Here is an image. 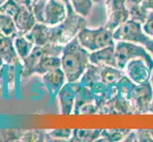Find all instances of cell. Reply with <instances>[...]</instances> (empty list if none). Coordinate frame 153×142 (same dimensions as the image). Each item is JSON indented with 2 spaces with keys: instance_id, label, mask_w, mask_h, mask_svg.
Masks as SVG:
<instances>
[{
  "instance_id": "cell-26",
  "label": "cell",
  "mask_w": 153,
  "mask_h": 142,
  "mask_svg": "<svg viewBox=\"0 0 153 142\" xmlns=\"http://www.w3.org/2000/svg\"><path fill=\"white\" fill-rule=\"evenodd\" d=\"M22 142H49L51 138L49 133L45 130L33 129L26 130L22 136Z\"/></svg>"
},
{
  "instance_id": "cell-1",
  "label": "cell",
  "mask_w": 153,
  "mask_h": 142,
  "mask_svg": "<svg viewBox=\"0 0 153 142\" xmlns=\"http://www.w3.org/2000/svg\"><path fill=\"white\" fill-rule=\"evenodd\" d=\"M89 53L91 52L80 44L77 37L64 46L61 55V67L68 82H79L91 63Z\"/></svg>"
},
{
  "instance_id": "cell-14",
  "label": "cell",
  "mask_w": 153,
  "mask_h": 142,
  "mask_svg": "<svg viewBox=\"0 0 153 142\" xmlns=\"http://www.w3.org/2000/svg\"><path fill=\"white\" fill-rule=\"evenodd\" d=\"M89 62L97 65H111L117 67L115 57V44L91 52Z\"/></svg>"
},
{
  "instance_id": "cell-10",
  "label": "cell",
  "mask_w": 153,
  "mask_h": 142,
  "mask_svg": "<svg viewBox=\"0 0 153 142\" xmlns=\"http://www.w3.org/2000/svg\"><path fill=\"white\" fill-rule=\"evenodd\" d=\"M67 5L62 0H47L44 24L48 26H57L67 17Z\"/></svg>"
},
{
  "instance_id": "cell-28",
  "label": "cell",
  "mask_w": 153,
  "mask_h": 142,
  "mask_svg": "<svg viewBox=\"0 0 153 142\" xmlns=\"http://www.w3.org/2000/svg\"><path fill=\"white\" fill-rule=\"evenodd\" d=\"M25 131L24 129H0V142H19Z\"/></svg>"
},
{
  "instance_id": "cell-18",
  "label": "cell",
  "mask_w": 153,
  "mask_h": 142,
  "mask_svg": "<svg viewBox=\"0 0 153 142\" xmlns=\"http://www.w3.org/2000/svg\"><path fill=\"white\" fill-rule=\"evenodd\" d=\"M89 88H91L93 102L96 104V106L98 108V114H101L103 108L105 107V103H107L108 85L100 81V82H95Z\"/></svg>"
},
{
  "instance_id": "cell-38",
  "label": "cell",
  "mask_w": 153,
  "mask_h": 142,
  "mask_svg": "<svg viewBox=\"0 0 153 142\" xmlns=\"http://www.w3.org/2000/svg\"><path fill=\"white\" fill-rule=\"evenodd\" d=\"M126 1L139 3L141 5H143L149 10H153V0H126Z\"/></svg>"
},
{
  "instance_id": "cell-30",
  "label": "cell",
  "mask_w": 153,
  "mask_h": 142,
  "mask_svg": "<svg viewBox=\"0 0 153 142\" xmlns=\"http://www.w3.org/2000/svg\"><path fill=\"white\" fill-rule=\"evenodd\" d=\"M51 141H70L72 130L71 129H54L48 132Z\"/></svg>"
},
{
  "instance_id": "cell-19",
  "label": "cell",
  "mask_w": 153,
  "mask_h": 142,
  "mask_svg": "<svg viewBox=\"0 0 153 142\" xmlns=\"http://www.w3.org/2000/svg\"><path fill=\"white\" fill-rule=\"evenodd\" d=\"M101 82L108 85L117 83L125 76L124 70L111 65H100Z\"/></svg>"
},
{
  "instance_id": "cell-47",
  "label": "cell",
  "mask_w": 153,
  "mask_h": 142,
  "mask_svg": "<svg viewBox=\"0 0 153 142\" xmlns=\"http://www.w3.org/2000/svg\"><path fill=\"white\" fill-rule=\"evenodd\" d=\"M150 133H151V135H152V138H153V129H150Z\"/></svg>"
},
{
  "instance_id": "cell-40",
  "label": "cell",
  "mask_w": 153,
  "mask_h": 142,
  "mask_svg": "<svg viewBox=\"0 0 153 142\" xmlns=\"http://www.w3.org/2000/svg\"><path fill=\"white\" fill-rule=\"evenodd\" d=\"M145 47L146 49V50L153 56V39L152 38H150L149 41H147V43L146 44Z\"/></svg>"
},
{
  "instance_id": "cell-4",
  "label": "cell",
  "mask_w": 153,
  "mask_h": 142,
  "mask_svg": "<svg viewBox=\"0 0 153 142\" xmlns=\"http://www.w3.org/2000/svg\"><path fill=\"white\" fill-rule=\"evenodd\" d=\"M113 38L115 41H126L131 43L146 46L150 37L145 33L143 24L134 20L128 19L113 30Z\"/></svg>"
},
{
  "instance_id": "cell-32",
  "label": "cell",
  "mask_w": 153,
  "mask_h": 142,
  "mask_svg": "<svg viewBox=\"0 0 153 142\" xmlns=\"http://www.w3.org/2000/svg\"><path fill=\"white\" fill-rule=\"evenodd\" d=\"M20 7L16 4V2H15L14 0H7V1L2 5L1 9H0V13L13 17L14 15L17 13Z\"/></svg>"
},
{
  "instance_id": "cell-8",
  "label": "cell",
  "mask_w": 153,
  "mask_h": 142,
  "mask_svg": "<svg viewBox=\"0 0 153 142\" xmlns=\"http://www.w3.org/2000/svg\"><path fill=\"white\" fill-rule=\"evenodd\" d=\"M79 87V82H67L58 93L57 97L59 99L60 112L62 115L70 116L72 114Z\"/></svg>"
},
{
  "instance_id": "cell-12",
  "label": "cell",
  "mask_w": 153,
  "mask_h": 142,
  "mask_svg": "<svg viewBox=\"0 0 153 142\" xmlns=\"http://www.w3.org/2000/svg\"><path fill=\"white\" fill-rule=\"evenodd\" d=\"M46 54L43 46H35L33 51L30 52V54L21 62L20 77L22 79H28L34 75L36 67H37L41 59Z\"/></svg>"
},
{
  "instance_id": "cell-21",
  "label": "cell",
  "mask_w": 153,
  "mask_h": 142,
  "mask_svg": "<svg viewBox=\"0 0 153 142\" xmlns=\"http://www.w3.org/2000/svg\"><path fill=\"white\" fill-rule=\"evenodd\" d=\"M59 67H61V57L60 56L45 55L41 59L37 67H36L35 74L42 76V75H44L45 73L50 72Z\"/></svg>"
},
{
  "instance_id": "cell-45",
  "label": "cell",
  "mask_w": 153,
  "mask_h": 142,
  "mask_svg": "<svg viewBox=\"0 0 153 142\" xmlns=\"http://www.w3.org/2000/svg\"><path fill=\"white\" fill-rule=\"evenodd\" d=\"M6 1H7V0H0V7H2V5Z\"/></svg>"
},
{
  "instance_id": "cell-29",
  "label": "cell",
  "mask_w": 153,
  "mask_h": 142,
  "mask_svg": "<svg viewBox=\"0 0 153 142\" xmlns=\"http://www.w3.org/2000/svg\"><path fill=\"white\" fill-rule=\"evenodd\" d=\"M73 10L82 16L87 17L91 13L93 0H70Z\"/></svg>"
},
{
  "instance_id": "cell-11",
  "label": "cell",
  "mask_w": 153,
  "mask_h": 142,
  "mask_svg": "<svg viewBox=\"0 0 153 142\" xmlns=\"http://www.w3.org/2000/svg\"><path fill=\"white\" fill-rule=\"evenodd\" d=\"M42 82L47 91L49 92L51 99H53L57 97L61 88L68 81L65 72L63 71L62 67H59L42 75Z\"/></svg>"
},
{
  "instance_id": "cell-23",
  "label": "cell",
  "mask_w": 153,
  "mask_h": 142,
  "mask_svg": "<svg viewBox=\"0 0 153 142\" xmlns=\"http://www.w3.org/2000/svg\"><path fill=\"white\" fill-rule=\"evenodd\" d=\"M126 6H128L129 12V19L134 20L141 24H144L147 18L149 10L145 8L143 5L135 2L126 1Z\"/></svg>"
},
{
  "instance_id": "cell-36",
  "label": "cell",
  "mask_w": 153,
  "mask_h": 142,
  "mask_svg": "<svg viewBox=\"0 0 153 142\" xmlns=\"http://www.w3.org/2000/svg\"><path fill=\"white\" fill-rule=\"evenodd\" d=\"M140 142H153V138L150 133V129H138L136 130Z\"/></svg>"
},
{
  "instance_id": "cell-44",
  "label": "cell",
  "mask_w": 153,
  "mask_h": 142,
  "mask_svg": "<svg viewBox=\"0 0 153 142\" xmlns=\"http://www.w3.org/2000/svg\"><path fill=\"white\" fill-rule=\"evenodd\" d=\"M62 1H63V2H65V3H66V5H67V6H68V5H70V4H71L70 0H62Z\"/></svg>"
},
{
  "instance_id": "cell-16",
  "label": "cell",
  "mask_w": 153,
  "mask_h": 142,
  "mask_svg": "<svg viewBox=\"0 0 153 142\" xmlns=\"http://www.w3.org/2000/svg\"><path fill=\"white\" fill-rule=\"evenodd\" d=\"M13 20L18 33L20 34H27L37 23L31 10L25 8L19 9L17 13L13 16Z\"/></svg>"
},
{
  "instance_id": "cell-41",
  "label": "cell",
  "mask_w": 153,
  "mask_h": 142,
  "mask_svg": "<svg viewBox=\"0 0 153 142\" xmlns=\"http://www.w3.org/2000/svg\"><path fill=\"white\" fill-rule=\"evenodd\" d=\"M5 65V62H4V60H3V57H2V54L0 53V68H2Z\"/></svg>"
},
{
  "instance_id": "cell-34",
  "label": "cell",
  "mask_w": 153,
  "mask_h": 142,
  "mask_svg": "<svg viewBox=\"0 0 153 142\" xmlns=\"http://www.w3.org/2000/svg\"><path fill=\"white\" fill-rule=\"evenodd\" d=\"M98 114V108L96 106V104L94 102H89L85 104L84 106H82L80 109L78 110V112L76 116L80 115H94Z\"/></svg>"
},
{
  "instance_id": "cell-37",
  "label": "cell",
  "mask_w": 153,
  "mask_h": 142,
  "mask_svg": "<svg viewBox=\"0 0 153 142\" xmlns=\"http://www.w3.org/2000/svg\"><path fill=\"white\" fill-rule=\"evenodd\" d=\"M14 1L16 2V4L20 8H25V9L31 10L34 3L37 1V0H14Z\"/></svg>"
},
{
  "instance_id": "cell-3",
  "label": "cell",
  "mask_w": 153,
  "mask_h": 142,
  "mask_svg": "<svg viewBox=\"0 0 153 142\" xmlns=\"http://www.w3.org/2000/svg\"><path fill=\"white\" fill-rule=\"evenodd\" d=\"M80 44L89 52L98 50L108 46L115 44L113 38V30L108 27H100L98 29L84 28L77 35Z\"/></svg>"
},
{
  "instance_id": "cell-9",
  "label": "cell",
  "mask_w": 153,
  "mask_h": 142,
  "mask_svg": "<svg viewBox=\"0 0 153 142\" xmlns=\"http://www.w3.org/2000/svg\"><path fill=\"white\" fill-rule=\"evenodd\" d=\"M125 69L126 76L136 85H141L150 81L152 70L142 58H135L129 61Z\"/></svg>"
},
{
  "instance_id": "cell-39",
  "label": "cell",
  "mask_w": 153,
  "mask_h": 142,
  "mask_svg": "<svg viewBox=\"0 0 153 142\" xmlns=\"http://www.w3.org/2000/svg\"><path fill=\"white\" fill-rule=\"evenodd\" d=\"M125 142H134L138 141V135H137L136 131H130L129 134L126 136V138L124 139Z\"/></svg>"
},
{
  "instance_id": "cell-33",
  "label": "cell",
  "mask_w": 153,
  "mask_h": 142,
  "mask_svg": "<svg viewBox=\"0 0 153 142\" xmlns=\"http://www.w3.org/2000/svg\"><path fill=\"white\" fill-rule=\"evenodd\" d=\"M15 66L13 65H7V87L9 90H13L15 85Z\"/></svg>"
},
{
  "instance_id": "cell-2",
  "label": "cell",
  "mask_w": 153,
  "mask_h": 142,
  "mask_svg": "<svg viewBox=\"0 0 153 142\" xmlns=\"http://www.w3.org/2000/svg\"><path fill=\"white\" fill-rule=\"evenodd\" d=\"M116 65L118 68L125 70L128 63L135 58H142L147 65L153 70V58L144 46L126 41H117L115 43Z\"/></svg>"
},
{
  "instance_id": "cell-5",
  "label": "cell",
  "mask_w": 153,
  "mask_h": 142,
  "mask_svg": "<svg viewBox=\"0 0 153 142\" xmlns=\"http://www.w3.org/2000/svg\"><path fill=\"white\" fill-rule=\"evenodd\" d=\"M67 17L59 24L61 30V45L63 46L77 37L81 29L87 27V20L85 17L76 13L71 4L67 6Z\"/></svg>"
},
{
  "instance_id": "cell-27",
  "label": "cell",
  "mask_w": 153,
  "mask_h": 142,
  "mask_svg": "<svg viewBox=\"0 0 153 142\" xmlns=\"http://www.w3.org/2000/svg\"><path fill=\"white\" fill-rule=\"evenodd\" d=\"M0 31L10 37H13L18 33L13 17L0 13Z\"/></svg>"
},
{
  "instance_id": "cell-42",
  "label": "cell",
  "mask_w": 153,
  "mask_h": 142,
  "mask_svg": "<svg viewBox=\"0 0 153 142\" xmlns=\"http://www.w3.org/2000/svg\"><path fill=\"white\" fill-rule=\"evenodd\" d=\"M149 112H150L151 114H153V99H152V102H151L150 107H149Z\"/></svg>"
},
{
  "instance_id": "cell-46",
  "label": "cell",
  "mask_w": 153,
  "mask_h": 142,
  "mask_svg": "<svg viewBox=\"0 0 153 142\" xmlns=\"http://www.w3.org/2000/svg\"><path fill=\"white\" fill-rule=\"evenodd\" d=\"M150 82H151V85L153 86V74H151V78H150Z\"/></svg>"
},
{
  "instance_id": "cell-7",
  "label": "cell",
  "mask_w": 153,
  "mask_h": 142,
  "mask_svg": "<svg viewBox=\"0 0 153 142\" xmlns=\"http://www.w3.org/2000/svg\"><path fill=\"white\" fill-rule=\"evenodd\" d=\"M107 25L109 29L114 30L120 25L129 19V12L126 0H105Z\"/></svg>"
},
{
  "instance_id": "cell-13",
  "label": "cell",
  "mask_w": 153,
  "mask_h": 142,
  "mask_svg": "<svg viewBox=\"0 0 153 142\" xmlns=\"http://www.w3.org/2000/svg\"><path fill=\"white\" fill-rule=\"evenodd\" d=\"M0 53L6 65H21V61L15 51L13 46V38L5 35L0 31Z\"/></svg>"
},
{
  "instance_id": "cell-22",
  "label": "cell",
  "mask_w": 153,
  "mask_h": 142,
  "mask_svg": "<svg viewBox=\"0 0 153 142\" xmlns=\"http://www.w3.org/2000/svg\"><path fill=\"white\" fill-rule=\"evenodd\" d=\"M101 81V75H100V65H94L89 63L87 69L84 72L81 79L79 80L81 85L91 87L94 83Z\"/></svg>"
},
{
  "instance_id": "cell-24",
  "label": "cell",
  "mask_w": 153,
  "mask_h": 142,
  "mask_svg": "<svg viewBox=\"0 0 153 142\" xmlns=\"http://www.w3.org/2000/svg\"><path fill=\"white\" fill-rule=\"evenodd\" d=\"M130 129H109L102 130L101 136L97 141H105V142H118L124 141L126 136L130 132Z\"/></svg>"
},
{
  "instance_id": "cell-17",
  "label": "cell",
  "mask_w": 153,
  "mask_h": 142,
  "mask_svg": "<svg viewBox=\"0 0 153 142\" xmlns=\"http://www.w3.org/2000/svg\"><path fill=\"white\" fill-rule=\"evenodd\" d=\"M13 46L20 61L22 62L26 57H28L33 51L34 44L25 34L17 33L13 36Z\"/></svg>"
},
{
  "instance_id": "cell-15",
  "label": "cell",
  "mask_w": 153,
  "mask_h": 142,
  "mask_svg": "<svg viewBox=\"0 0 153 142\" xmlns=\"http://www.w3.org/2000/svg\"><path fill=\"white\" fill-rule=\"evenodd\" d=\"M34 46H44L51 41V26L44 23H36L30 32L25 34Z\"/></svg>"
},
{
  "instance_id": "cell-20",
  "label": "cell",
  "mask_w": 153,
  "mask_h": 142,
  "mask_svg": "<svg viewBox=\"0 0 153 142\" xmlns=\"http://www.w3.org/2000/svg\"><path fill=\"white\" fill-rule=\"evenodd\" d=\"M102 129H74L70 141L71 142H93L101 136Z\"/></svg>"
},
{
  "instance_id": "cell-6",
  "label": "cell",
  "mask_w": 153,
  "mask_h": 142,
  "mask_svg": "<svg viewBox=\"0 0 153 142\" xmlns=\"http://www.w3.org/2000/svg\"><path fill=\"white\" fill-rule=\"evenodd\" d=\"M153 99V86L150 81L141 85H136L131 96V107L133 114H146Z\"/></svg>"
},
{
  "instance_id": "cell-35",
  "label": "cell",
  "mask_w": 153,
  "mask_h": 142,
  "mask_svg": "<svg viewBox=\"0 0 153 142\" xmlns=\"http://www.w3.org/2000/svg\"><path fill=\"white\" fill-rule=\"evenodd\" d=\"M143 29L146 34L153 38V10H149L146 22L143 24Z\"/></svg>"
},
{
  "instance_id": "cell-25",
  "label": "cell",
  "mask_w": 153,
  "mask_h": 142,
  "mask_svg": "<svg viewBox=\"0 0 153 142\" xmlns=\"http://www.w3.org/2000/svg\"><path fill=\"white\" fill-rule=\"evenodd\" d=\"M89 102H94L92 96H91V88L80 85V87H79L78 91H77L75 103H74V108H73L72 114L74 116H76L78 110L80 109L82 106H84L85 104L89 103Z\"/></svg>"
},
{
  "instance_id": "cell-31",
  "label": "cell",
  "mask_w": 153,
  "mask_h": 142,
  "mask_svg": "<svg viewBox=\"0 0 153 142\" xmlns=\"http://www.w3.org/2000/svg\"><path fill=\"white\" fill-rule=\"evenodd\" d=\"M46 4H47V0H37L34 3L33 9H31V13H33L37 23H44Z\"/></svg>"
},
{
  "instance_id": "cell-43",
  "label": "cell",
  "mask_w": 153,
  "mask_h": 142,
  "mask_svg": "<svg viewBox=\"0 0 153 142\" xmlns=\"http://www.w3.org/2000/svg\"><path fill=\"white\" fill-rule=\"evenodd\" d=\"M105 0H93L94 3H105Z\"/></svg>"
}]
</instances>
